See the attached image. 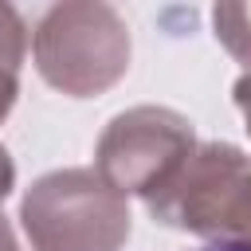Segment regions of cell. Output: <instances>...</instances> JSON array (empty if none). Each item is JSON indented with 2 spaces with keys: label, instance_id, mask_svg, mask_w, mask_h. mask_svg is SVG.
<instances>
[{
  "label": "cell",
  "instance_id": "cell-1",
  "mask_svg": "<svg viewBox=\"0 0 251 251\" xmlns=\"http://www.w3.org/2000/svg\"><path fill=\"white\" fill-rule=\"evenodd\" d=\"M31 55L39 75L71 94L90 98L110 90L129 67V27L98 0L55 4L31 31Z\"/></svg>",
  "mask_w": 251,
  "mask_h": 251
},
{
  "label": "cell",
  "instance_id": "cell-2",
  "mask_svg": "<svg viewBox=\"0 0 251 251\" xmlns=\"http://www.w3.org/2000/svg\"><path fill=\"white\" fill-rule=\"evenodd\" d=\"M35 251H118L129 239V204L94 169H55L20 204Z\"/></svg>",
  "mask_w": 251,
  "mask_h": 251
},
{
  "label": "cell",
  "instance_id": "cell-3",
  "mask_svg": "<svg viewBox=\"0 0 251 251\" xmlns=\"http://www.w3.org/2000/svg\"><path fill=\"white\" fill-rule=\"evenodd\" d=\"M145 204L169 227L251 243V157L224 141L196 145L188 165Z\"/></svg>",
  "mask_w": 251,
  "mask_h": 251
},
{
  "label": "cell",
  "instance_id": "cell-4",
  "mask_svg": "<svg viewBox=\"0 0 251 251\" xmlns=\"http://www.w3.org/2000/svg\"><path fill=\"white\" fill-rule=\"evenodd\" d=\"M196 153L192 122L169 106H133L118 114L94 149V173L122 196L153 200Z\"/></svg>",
  "mask_w": 251,
  "mask_h": 251
},
{
  "label": "cell",
  "instance_id": "cell-5",
  "mask_svg": "<svg viewBox=\"0 0 251 251\" xmlns=\"http://www.w3.org/2000/svg\"><path fill=\"white\" fill-rule=\"evenodd\" d=\"M212 27H216V39L224 43V51L251 71V4H216Z\"/></svg>",
  "mask_w": 251,
  "mask_h": 251
},
{
  "label": "cell",
  "instance_id": "cell-6",
  "mask_svg": "<svg viewBox=\"0 0 251 251\" xmlns=\"http://www.w3.org/2000/svg\"><path fill=\"white\" fill-rule=\"evenodd\" d=\"M27 55V27L16 8L0 4V71H20Z\"/></svg>",
  "mask_w": 251,
  "mask_h": 251
},
{
  "label": "cell",
  "instance_id": "cell-7",
  "mask_svg": "<svg viewBox=\"0 0 251 251\" xmlns=\"http://www.w3.org/2000/svg\"><path fill=\"white\" fill-rule=\"evenodd\" d=\"M16 94H20L16 71H0V122L12 114V106H16Z\"/></svg>",
  "mask_w": 251,
  "mask_h": 251
},
{
  "label": "cell",
  "instance_id": "cell-8",
  "mask_svg": "<svg viewBox=\"0 0 251 251\" xmlns=\"http://www.w3.org/2000/svg\"><path fill=\"white\" fill-rule=\"evenodd\" d=\"M235 106H239V114H243V126H247V133H251V71L235 82Z\"/></svg>",
  "mask_w": 251,
  "mask_h": 251
},
{
  "label": "cell",
  "instance_id": "cell-9",
  "mask_svg": "<svg viewBox=\"0 0 251 251\" xmlns=\"http://www.w3.org/2000/svg\"><path fill=\"white\" fill-rule=\"evenodd\" d=\"M12 184H16V165H12L8 149L0 145V204H4V196L12 192Z\"/></svg>",
  "mask_w": 251,
  "mask_h": 251
},
{
  "label": "cell",
  "instance_id": "cell-10",
  "mask_svg": "<svg viewBox=\"0 0 251 251\" xmlns=\"http://www.w3.org/2000/svg\"><path fill=\"white\" fill-rule=\"evenodd\" d=\"M196 251H251V243H239V239H212Z\"/></svg>",
  "mask_w": 251,
  "mask_h": 251
},
{
  "label": "cell",
  "instance_id": "cell-11",
  "mask_svg": "<svg viewBox=\"0 0 251 251\" xmlns=\"http://www.w3.org/2000/svg\"><path fill=\"white\" fill-rule=\"evenodd\" d=\"M0 251H20V247H16V235H12V227H8L4 216H0Z\"/></svg>",
  "mask_w": 251,
  "mask_h": 251
}]
</instances>
